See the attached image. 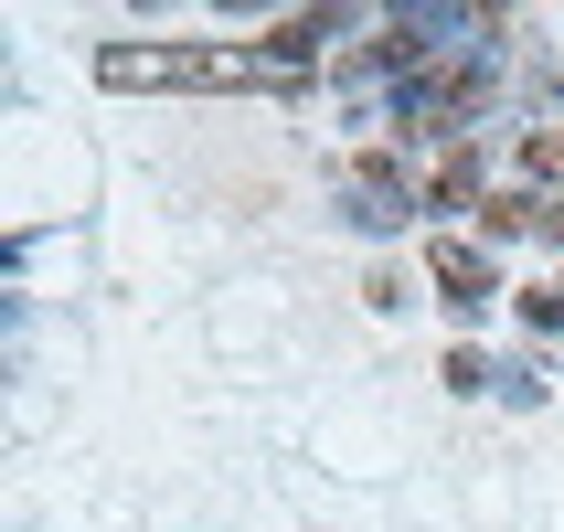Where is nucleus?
Masks as SVG:
<instances>
[{
  "label": "nucleus",
  "mask_w": 564,
  "mask_h": 532,
  "mask_svg": "<svg viewBox=\"0 0 564 532\" xmlns=\"http://www.w3.org/2000/svg\"><path fill=\"white\" fill-rule=\"evenodd\" d=\"M522 171H543V182H564V128H533V139H522Z\"/></svg>",
  "instance_id": "3"
},
{
  "label": "nucleus",
  "mask_w": 564,
  "mask_h": 532,
  "mask_svg": "<svg viewBox=\"0 0 564 532\" xmlns=\"http://www.w3.org/2000/svg\"><path fill=\"white\" fill-rule=\"evenodd\" d=\"M426 267H437V287H447V298H458V310H479V298H490V267H479L469 246H437V256H426Z\"/></svg>",
  "instance_id": "2"
},
{
  "label": "nucleus",
  "mask_w": 564,
  "mask_h": 532,
  "mask_svg": "<svg viewBox=\"0 0 564 532\" xmlns=\"http://www.w3.org/2000/svg\"><path fill=\"white\" fill-rule=\"evenodd\" d=\"M330 32H341V11H299V22H278V32H267V54H278V64H310Z\"/></svg>",
  "instance_id": "1"
}]
</instances>
